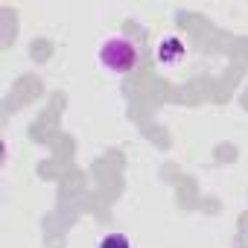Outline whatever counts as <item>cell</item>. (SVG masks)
I'll return each mask as SVG.
<instances>
[{"mask_svg":"<svg viewBox=\"0 0 248 248\" xmlns=\"http://www.w3.org/2000/svg\"><path fill=\"white\" fill-rule=\"evenodd\" d=\"M99 64L114 73V76H126L140 64V47L129 35H108L99 44Z\"/></svg>","mask_w":248,"mask_h":248,"instance_id":"1","label":"cell"},{"mask_svg":"<svg viewBox=\"0 0 248 248\" xmlns=\"http://www.w3.org/2000/svg\"><path fill=\"white\" fill-rule=\"evenodd\" d=\"M99 248H132V242L126 233H105L99 239Z\"/></svg>","mask_w":248,"mask_h":248,"instance_id":"3","label":"cell"},{"mask_svg":"<svg viewBox=\"0 0 248 248\" xmlns=\"http://www.w3.org/2000/svg\"><path fill=\"white\" fill-rule=\"evenodd\" d=\"M184 53H187V47H184V41L178 35H167L158 44V62L161 64H178L184 59Z\"/></svg>","mask_w":248,"mask_h":248,"instance_id":"2","label":"cell"}]
</instances>
